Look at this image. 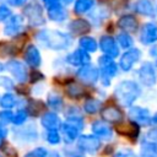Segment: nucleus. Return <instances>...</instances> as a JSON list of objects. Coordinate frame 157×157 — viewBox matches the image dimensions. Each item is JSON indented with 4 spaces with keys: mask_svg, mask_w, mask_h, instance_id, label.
<instances>
[{
    "mask_svg": "<svg viewBox=\"0 0 157 157\" xmlns=\"http://www.w3.org/2000/svg\"><path fill=\"white\" fill-rule=\"evenodd\" d=\"M37 40L52 50H64L71 44V39L66 33L55 29H42L37 34Z\"/></svg>",
    "mask_w": 157,
    "mask_h": 157,
    "instance_id": "1",
    "label": "nucleus"
},
{
    "mask_svg": "<svg viewBox=\"0 0 157 157\" xmlns=\"http://www.w3.org/2000/svg\"><path fill=\"white\" fill-rule=\"evenodd\" d=\"M141 90L139 85L135 81L131 80H125L118 83L115 87L114 94L117 97V101L123 105V107H130L140 96Z\"/></svg>",
    "mask_w": 157,
    "mask_h": 157,
    "instance_id": "2",
    "label": "nucleus"
},
{
    "mask_svg": "<svg viewBox=\"0 0 157 157\" xmlns=\"http://www.w3.org/2000/svg\"><path fill=\"white\" fill-rule=\"evenodd\" d=\"M83 119L78 114L67 115L66 120L61 123L60 130H61V137L65 141L66 145H71L76 141L81 131L83 130Z\"/></svg>",
    "mask_w": 157,
    "mask_h": 157,
    "instance_id": "3",
    "label": "nucleus"
},
{
    "mask_svg": "<svg viewBox=\"0 0 157 157\" xmlns=\"http://www.w3.org/2000/svg\"><path fill=\"white\" fill-rule=\"evenodd\" d=\"M75 142L76 148L82 155H96L102 147V141L93 134H80Z\"/></svg>",
    "mask_w": 157,
    "mask_h": 157,
    "instance_id": "4",
    "label": "nucleus"
},
{
    "mask_svg": "<svg viewBox=\"0 0 157 157\" xmlns=\"http://www.w3.org/2000/svg\"><path fill=\"white\" fill-rule=\"evenodd\" d=\"M98 65H99V72L102 74V81L103 85L108 86L110 82V78L113 76H115L117 71H118V66L117 64L113 61V59L110 56H101L98 59Z\"/></svg>",
    "mask_w": 157,
    "mask_h": 157,
    "instance_id": "5",
    "label": "nucleus"
},
{
    "mask_svg": "<svg viewBox=\"0 0 157 157\" xmlns=\"http://www.w3.org/2000/svg\"><path fill=\"white\" fill-rule=\"evenodd\" d=\"M13 139L21 144H32L38 139V131L36 125L29 124L13 130Z\"/></svg>",
    "mask_w": 157,
    "mask_h": 157,
    "instance_id": "6",
    "label": "nucleus"
},
{
    "mask_svg": "<svg viewBox=\"0 0 157 157\" xmlns=\"http://www.w3.org/2000/svg\"><path fill=\"white\" fill-rule=\"evenodd\" d=\"M130 120L139 126H147L151 124V114L147 108L144 107H131L128 112Z\"/></svg>",
    "mask_w": 157,
    "mask_h": 157,
    "instance_id": "7",
    "label": "nucleus"
},
{
    "mask_svg": "<svg viewBox=\"0 0 157 157\" xmlns=\"http://www.w3.org/2000/svg\"><path fill=\"white\" fill-rule=\"evenodd\" d=\"M25 16L27 17L28 22L32 26H40L44 23V17H43V11L42 7L37 2H31L28 4L25 10H23Z\"/></svg>",
    "mask_w": 157,
    "mask_h": 157,
    "instance_id": "8",
    "label": "nucleus"
},
{
    "mask_svg": "<svg viewBox=\"0 0 157 157\" xmlns=\"http://www.w3.org/2000/svg\"><path fill=\"white\" fill-rule=\"evenodd\" d=\"M91 130H92V134L97 136L99 140L109 141L113 139V129L107 121H103V120L93 121L91 125Z\"/></svg>",
    "mask_w": 157,
    "mask_h": 157,
    "instance_id": "9",
    "label": "nucleus"
},
{
    "mask_svg": "<svg viewBox=\"0 0 157 157\" xmlns=\"http://www.w3.org/2000/svg\"><path fill=\"white\" fill-rule=\"evenodd\" d=\"M5 67L11 72V75L13 76V78L18 82H25L28 78V72L27 69L23 63L18 61V60H10L6 63Z\"/></svg>",
    "mask_w": 157,
    "mask_h": 157,
    "instance_id": "10",
    "label": "nucleus"
},
{
    "mask_svg": "<svg viewBox=\"0 0 157 157\" xmlns=\"http://www.w3.org/2000/svg\"><path fill=\"white\" fill-rule=\"evenodd\" d=\"M137 75H139L140 81L145 86H153L157 81L156 71H155V67L151 63H144L141 65V67L139 69Z\"/></svg>",
    "mask_w": 157,
    "mask_h": 157,
    "instance_id": "11",
    "label": "nucleus"
},
{
    "mask_svg": "<svg viewBox=\"0 0 157 157\" xmlns=\"http://www.w3.org/2000/svg\"><path fill=\"white\" fill-rule=\"evenodd\" d=\"M98 76H99V70L94 66V65H82L78 70H77V77L86 82V83H94L97 80H98Z\"/></svg>",
    "mask_w": 157,
    "mask_h": 157,
    "instance_id": "12",
    "label": "nucleus"
},
{
    "mask_svg": "<svg viewBox=\"0 0 157 157\" xmlns=\"http://www.w3.org/2000/svg\"><path fill=\"white\" fill-rule=\"evenodd\" d=\"M23 26V18L20 15H15V16H10L7 18V21L5 22L4 26V34L7 37H12L16 36L21 32V28Z\"/></svg>",
    "mask_w": 157,
    "mask_h": 157,
    "instance_id": "13",
    "label": "nucleus"
},
{
    "mask_svg": "<svg viewBox=\"0 0 157 157\" xmlns=\"http://www.w3.org/2000/svg\"><path fill=\"white\" fill-rule=\"evenodd\" d=\"M140 42L142 44H152L157 42V25L148 22L145 23L140 32Z\"/></svg>",
    "mask_w": 157,
    "mask_h": 157,
    "instance_id": "14",
    "label": "nucleus"
},
{
    "mask_svg": "<svg viewBox=\"0 0 157 157\" xmlns=\"http://www.w3.org/2000/svg\"><path fill=\"white\" fill-rule=\"evenodd\" d=\"M140 55H141V53H140V50L136 49V48H132V49H129L128 52H125V53L123 54L121 59H120V63H119L120 69L124 70V71L131 70L132 65L140 59Z\"/></svg>",
    "mask_w": 157,
    "mask_h": 157,
    "instance_id": "15",
    "label": "nucleus"
},
{
    "mask_svg": "<svg viewBox=\"0 0 157 157\" xmlns=\"http://www.w3.org/2000/svg\"><path fill=\"white\" fill-rule=\"evenodd\" d=\"M40 124L45 130H59L61 120L59 115L54 112H47L40 118Z\"/></svg>",
    "mask_w": 157,
    "mask_h": 157,
    "instance_id": "16",
    "label": "nucleus"
},
{
    "mask_svg": "<svg viewBox=\"0 0 157 157\" xmlns=\"http://www.w3.org/2000/svg\"><path fill=\"white\" fill-rule=\"evenodd\" d=\"M99 47L102 49V52L107 55V56H110V58H115L118 56L119 54V49H118V45L115 43V40L109 37V36H103L99 40Z\"/></svg>",
    "mask_w": 157,
    "mask_h": 157,
    "instance_id": "17",
    "label": "nucleus"
},
{
    "mask_svg": "<svg viewBox=\"0 0 157 157\" xmlns=\"http://www.w3.org/2000/svg\"><path fill=\"white\" fill-rule=\"evenodd\" d=\"M67 63H70L71 65L75 66H82L90 63V55L86 50L83 49H76L75 52H72L70 55H67Z\"/></svg>",
    "mask_w": 157,
    "mask_h": 157,
    "instance_id": "18",
    "label": "nucleus"
},
{
    "mask_svg": "<svg viewBox=\"0 0 157 157\" xmlns=\"http://www.w3.org/2000/svg\"><path fill=\"white\" fill-rule=\"evenodd\" d=\"M25 60L28 65H31L32 67H38L42 63V58H40V53L37 49V47L29 44L26 50H25Z\"/></svg>",
    "mask_w": 157,
    "mask_h": 157,
    "instance_id": "19",
    "label": "nucleus"
},
{
    "mask_svg": "<svg viewBox=\"0 0 157 157\" xmlns=\"http://www.w3.org/2000/svg\"><path fill=\"white\" fill-rule=\"evenodd\" d=\"M101 115L107 123H120L123 120V113L117 107L103 108L101 112Z\"/></svg>",
    "mask_w": 157,
    "mask_h": 157,
    "instance_id": "20",
    "label": "nucleus"
},
{
    "mask_svg": "<svg viewBox=\"0 0 157 157\" xmlns=\"http://www.w3.org/2000/svg\"><path fill=\"white\" fill-rule=\"evenodd\" d=\"M139 157H157V142L142 140L140 142Z\"/></svg>",
    "mask_w": 157,
    "mask_h": 157,
    "instance_id": "21",
    "label": "nucleus"
},
{
    "mask_svg": "<svg viewBox=\"0 0 157 157\" xmlns=\"http://www.w3.org/2000/svg\"><path fill=\"white\" fill-rule=\"evenodd\" d=\"M118 27L128 32H135L137 29V21L132 15H125L119 18Z\"/></svg>",
    "mask_w": 157,
    "mask_h": 157,
    "instance_id": "22",
    "label": "nucleus"
},
{
    "mask_svg": "<svg viewBox=\"0 0 157 157\" xmlns=\"http://www.w3.org/2000/svg\"><path fill=\"white\" fill-rule=\"evenodd\" d=\"M48 9V16L52 21H55V22H61L66 18V11L65 9L60 5V4H56V5H53L50 7H47Z\"/></svg>",
    "mask_w": 157,
    "mask_h": 157,
    "instance_id": "23",
    "label": "nucleus"
},
{
    "mask_svg": "<svg viewBox=\"0 0 157 157\" xmlns=\"http://www.w3.org/2000/svg\"><path fill=\"white\" fill-rule=\"evenodd\" d=\"M69 28L75 34H83L90 31V23L82 18H77V20H74L69 25Z\"/></svg>",
    "mask_w": 157,
    "mask_h": 157,
    "instance_id": "24",
    "label": "nucleus"
},
{
    "mask_svg": "<svg viewBox=\"0 0 157 157\" xmlns=\"http://www.w3.org/2000/svg\"><path fill=\"white\" fill-rule=\"evenodd\" d=\"M18 52V47L11 42H0V56H12Z\"/></svg>",
    "mask_w": 157,
    "mask_h": 157,
    "instance_id": "25",
    "label": "nucleus"
},
{
    "mask_svg": "<svg viewBox=\"0 0 157 157\" xmlns=\"http://www.w3.org/2000/svg\"><path fill=\"white\" fill-rule=\"evenodd\" d=\"M136 11L146 16H153L155 13L153 6L150 0H139L136 2Z\"/></svg>",
    "mask_w": 157,
    "mask_h": 157,
    "instance_id": "26",
    "label": "nucleus"
},
{
    "mask_svg": "<svg viewBox=\"0 0 157 157\" xmlns=\"http://www.w3.org/2000/svg\"><path fill=\"white\" fill-rule=\"evenodd\" d=\"M117 131L120 132V134H125L130 137H136L139 135V125L130 121V124H125V125H121L119 128H117Z\"/></svg>",
    "mask_w": 157,
    "mask_h": 157,
    "instance_id": "27",
    "label": "nucleus"
},
{
    "mask_svg": "<svg viewBox=\"0 0 157 157\" xmlns=\"http://www.w3.org/2000/svg\"><path fill=\"white\" fill-rule=\"evenodd\" d=\"M47 103H48V105H49L52 109H54V110H61L63 104H64L63 98H61L59 94H56V93H49V94H48Z\"/></svg>",
    "mask_w": 157,
    "mask_h": 157,
    "instance_id": "28",
    "label": "nucleus"
},
{
    "mask_svg": "<svg viewBox=\"0 0 157 157\" xmlns=\"http://www.w3.org/2000/svg\"><path fill=\"white\" fill-rule=\"evenodd\" d=\"M66 93H67L69 97L76 99V98L82 97L83 93H85V91H83V88H82L80 85H77V83H75V82H71V83L67 85V87H66Z\"/></svg>",
    "mask_w": 157,
    "mask_h": 157,
    "instance_id": "29",
    "label": "nucleus"
},
{
    "mask_svg": "<svg viewBox=\"0 0 157 157\" xmlns=\"http://www.w3.org/2000/svg\"><path fill=\"white\" fill-rule=\"evenodd\" d=\"M101 105H102V102L99 99H94V98H90L86 101L85 105H83V109L86 113L88 114H94L97 113L99 109H101Z\"/></svg>",
    "mask_w": 157,
    "mask_h": 157,
    "instance_id": "30",
    "label": "nucleus"
},
{
    "mask_svg": "<svg viewBox=\"0 0 157 157\" xmlns=\"http://www.w3.org/2000/svg\"><path fill=\"white\" fill-rule=\"evenodd\" d=\"M43 108H44V104L40 102V101H29L28 102V104H27V109H26V112H27V114H29V115H39V113L43 110Z\"/></svg>",
    "mask_w": 157,
    "mask_h": 157,
    "instance_id": "31",
    "label": "nucleus"
},
{
    "mask_svg": "<svg viewBox=\"0 0 157 157\" xmlns=\"http://www.w3.org/2000/svg\"><path fill=\"white\" fill-rule=\"evenodd\" d=\"M80 45L87 53L88 52L93 53V52L97 50V42L93 38H91V37H83V38H81L80 39Z\"/></svg>",
    "mask_w": 157,
    "mask_h": 157,
    "instance_id": "32",
    "label": "nucleus"
},
{
    "mask_svg": "<svg viewBox=\"0 0 157 157\" xmlns=\"http://www.w3.org/2000/svg\"><path fill=\"white\" fill-rule=\"evenodd\" d=\"M45 140L49 145H59L61 142V135L59 130H47L45 132Z\"/></svg>",
    "mask_w": 157,
    "mask_h": 157,
    "instance_id": "33",
    "label": "nucleus"
},
{
    "mask_svg": "<svg viewBox=\"0 0 157 157\" xmlns=\"http://www.w3.org/2000/svg\"><path fill=\"white\" fill-rule=\"evenodd\" d=\"M16 104V98L12 93H5L0 98V107L2 109H11Z\"/></svg>",
    "mask_w": 157,
    "mask_h": 157,
    "instance_id": "34",
    "label": "nucleus"
},
{
    "mask_svg": "<svg viewBox=\"0 0 157 157\" xmlns=\"http://www.w3.org/2000/svg\"><path fill=\"white\" fill-rule=\"evenodd\" d=\"M93 6V0H77L75 2V12L77 13H83L91 10Z\"/></svg>",
    "mask_w": 157,
    "mask_h": 157,
    "instance_id": "35",
    "label": "nucleus"
},
{
    "mask_svg": "<svg viewBox=\"0 0 157 157\" xmlns=\"http://www.w3.org/2000/svg\"><path fill=\"white\" fill-rule=\"evenodd\" d=\"M27 117H28V114H27L26 109H18V110L12 115L11 123L15 124L16 126H21V125H23L25 121L27 120Z\"/></svg>",
    "mask_w": 157,
    "mask_h": 157,
    "instance_id": "36",
    "label": "nucleus"
},
{
    "mask_svg": "<svg viewBox=\"0 0 157 157\" xmlns=\"http://www.w3.org/2000/svg\"><path fill=\"white\" fill-rule=\"evenodd\" d=\"M48 155V150L43 146H38L31 151H28L23 157H47Z\"/></svg>",
    "mask_w": 157,
    "mask_h": 157,
    "instance_id": "37",
    "label": "nucleus"
},
{
    "mask_svg": "<svg viewBox=\"0 0 157 157\" xmlns=\"http://www.w3.org/2000/svg\"><path fill=\"white\" fill-rule=\"evenodd\" d=\"M117 39H118L119 44L123 48H125V49H128V48H130L132 45V39H131V37L128 33H120V34H118Z\"/></svg>",
    "mask_w": 157,
    "mask_h": 157,
    "instance_id": "38",
    "label": "nucleus"
},
{
    "mask_svg": "<svg viewBox=\"0 0 157 157\" xmlns=\"http://www.w3.org/2000/svg\"><path fill=\"white\" fill-rule=\"evenodd\" d=\"M112 157H139V155H136L131 148H119L117 150Z\"/></svg>",
    "mask_w": 157,
    "mask_h": 157,
    "instance_id": "39",
    "label": "nucleus"
},
{
    "mask_svg": "<svg viewBox=\"0 0 157 157\" xmlns=\"http://www.w3.org/2000/svg\"><path fill=\"white\" fill-rule=\"evenodd\" d=\"M12 115H13V113H12L10 109H4V110L0 112V121H1L2 124L11 123Z\"/></svg>",
    "mask_w": 157,
    "mask_h": 157,
    "instance_id": "40",
    "label": "nucleus"
},
{
    "mask_svg": "<svg viewBox=\"0 0 157 157\" xmlns=\"http://www.w3.org/2000/svg\"><path fill=\"white\" fill-rule=\"evenodd\" d=\"M10 16H11V10L5 5H0V21H5Z\"/></svg>",
    "mask_w": 157,
    "mask_h": 157,
    "instance_id": "41",
    "label": "nucleus"
},
{
    "mask_svg": "<svg viewBox=\"0 0 157 157\" xmlns=\"http://www.w3.org/2000/svg\"><path fill=\"white\" fill-rule=\"evenodd\" d=\"M145 139L148 140V141H153V142H157V128H153L151 130L147 131V134L145 135Z\"/></svg>",
    "mask_w": 157,
    "mask_h": 157,
    "instance_id": "42",
    "label": "nucleus"
},
{
    "mask_svg": "<svg viewBox=\"0 0 157 157\" xmlns=\"http://www.w3.org/2000/svg\"><path fill=\"white\" fill-rule=\"evenodd\" d=\"M42 78H43V75H42L39 71H37V70H34V71L31 74V81H32V82H36V81L42 80Z\"/></svg>",
    "mask_w": 157,
    "mask_h": 157,
    "instance_id": "43",
    "label": "nucleus"
},
{
    "mask_svg": "<svg viewBox=\"0 0 157 157\" xmlns=\"http://www.w3.org/2000/svg\"><path fill=\"white\" fill-rule=\"evenodd\" d=\"M7 132H9L7 128L5 126V124H2V123L0 121V137H1V139L6 137V136H7Z\"/></svg>",
    "mask_w": 157,
    "mask_h": 157,
    "instance_id": "44",
    "label": "nucleus"
},
{
    "mask_svg": "<svg viewBox=\"0 0 157 157\" xmlns=\"http://www.w3.org/2000/svg\"><path fill=\"white\" fill-rule=\"evenodd\" d=\"M7 1H9V4H10V5L18 7V6H22V5H25L27 0H7Z\"/></svg>",
    "mask_w": 157,
    "mask_h": 157,
    "instance_id": "45",
    "label": "nucleus"
},
{
    "mask_svg": "<svg viewBox=\"0 0 157 157\" xmlns=\"http://www.w3.org/2000/svg\"><path fill=\"white\" fill-rule=\"evenodd\" d=\"M43 1H44L47 7H50V6L56 5V4H60V0H43Z\"/></svg>",
    "mask_w": 157,
    "mask_h": 157,
    "instance_id": "46",
    "label": "nucleus"
},
{
    "mask_svg": "<svg viewBox=\"0 0 157 157\" xmlns=\"http://www.w3.org/2000/svg\"><path fill=\"white\" fill-rule=\"evenodd\" d=\"M47 157H63V156H61V153L58 152V151H48Z\"/></svg>",
    "mask_w": 157,
    "mask_h": 157,
    "instance_id": "47",
    "label": "nucleus"
},
{
    "mask_svg": "<svg viewBox=\"0 0 157 157\" xmlns=\"http://www.w3.org/2000/svg\"><path fill=\"white\" fill-rule=\"evenodd\" d=\"M151 124L155 125V126H157V113L151 117Z\"/></svg>",
    "mask_w": 157,
    "mask_h": 157,
    "instance_id": "48",
    "label": "nucleus"
},
{
    "mask_svg": "<svg viewBox=\"0 0 157 157\" xmlns=\"http://www.w3.org/2000/svg\"><path fill=\"white\" fill-rule=\"evenodd\" d=\"M4 69H5V66H4V64H1V63H0V72H1V71H2Z\"/></svg>",
    "mask_w": 157,
    "mask_h": 157,
    "instance_id": "49",
    "label": "nucleus"
},
{
    "mask_svg": "<svg viewBox=\"0 0 157 157\" xmlns=\"http://www.w3.org/2000/svg\"><path fill=\"white\" fill-rule=\"evenodd\" d=\"M2 145H4V142H2V139H1V137H0V148H1V147H2Z\"/></svg>",
    "mask_w": 157,
    "mask_h": 157,
    "instance_id": "50",
    "label": "nucleus"
},
{
    "mask_svg": "<svg viewBox=\"0 0 157 157\" xmlns=\"http://www.w3.org/2000/svg\"><path fill=\"white\" fill-rule=\"evenodd\" d=\"M75 157H86V156H83L82 153H80V155H77V156H75Z\"/></svg>",
    "mask_w": 157,
    "mask_h": 157,
    "instance_id": "51",
    "label": "nucleus"
},
{
    "mask_svg": "<svg viewBox=\"0 0 157 157\" xmlns=\"http://www.w3.org/2000/svg\"><path fill=\"white\" fill-rule=\"evenodd\" d=\"M64 1H65V2H66V4H69V2H71V1H72V0H64Z\"/></svg>",
    "mask_w": 157,
    "mask_h": 157,
    "instance_id": "52",
    "label": "nucleus"
},
{
    "mask_svg": "<svg viewBox=\"0 0 157 157\" xmlns=\"http://www.w3.org/2000/svg\"><path fill=\"white\" fill-rule=\"evenodd\" d=\"M156 66H157V56H156Z\"/></svg>",
    "mask_w": 157,
    "mask_h": 157,
    "instance_id": "53",
    "label": "nucleus"
},
{
    "mask_svg": "<svg viewBox=\"0 0 157 157\" xmlns=\"http://www.w3.org/2000/svg\"><path fill=\"white\" fill-rule=\"evenodd\" d=\"M0 157H1V156H0Z\"/></svg>",
    "mask_w": 157,
    "mask_h": 157,
    "instance_id": "54",
    "label": "nucleus"
}]
</instances>
